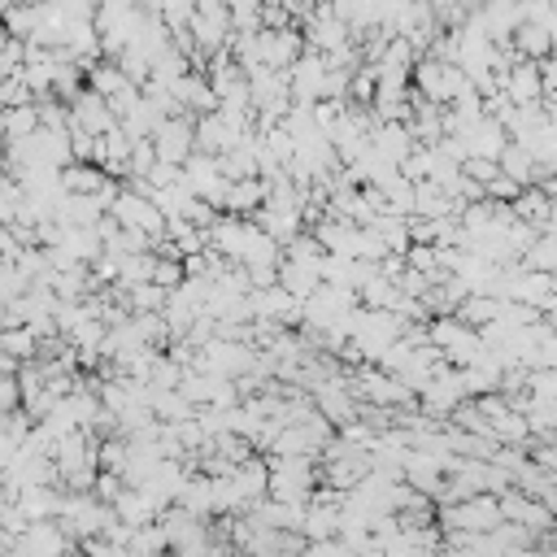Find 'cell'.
I'll return each mask as SVG.
<instances>
[{
  "label": "cell",
  "instance_id": "3",
  "mask_svg": "<svg viewBox=\"0 0 557 557\" xmlns=\"http://www.w3.org/2000/svg\"><path fill=\"white\" fill-rule=\"evenodd\" d=\"M509 48L518 52V57H527V61H544V57H553V35L540 26V22H518L513 26V35H509Z\"/></svg>",
  "mask_w": 557,
  "mask_h": 557
},
{
  "label": "cell",
  "instance_id": "7",
  "mask_svg": "<svg viewBox=\"0 0 557 557\" xmlns=\"http://www.w3.org/2000/svg\"><path fill=\"white\" fill-rule=\"evenodd\" d=\"M505 4H518V0H505Z\"/></svg>",
  "mask_w": 557,
  "mask_h": 557
},
{
  "label": "cell",
  "instance_id": "1",
  "mask_svg": "<svg viewBox=\"0 0 557 557\" xmlns=\"http://www.w3.org/2000/svg\"><path fill=\"white\" fill-rule=\"evenodd\" d=\"M152 152H157V161H174V165H183L191 152H196V122H187V117H161L157 126H152Z\"/></svg>",
  "mask_w": 557,
  "mask_h": 557
},
{
  "label": "cell",
  "instance_id": "2",
  "mask_svg": "<svg viewBox=\"0 0 557 557\" xmlns=\"http://www.w3.org/2000/svg\"><path fill=\"white\" fill-rule=\"evenodd\" d=\"M500 96L509 104H540L544 100V78H540V61L518 57L505 74H500Z\"/></svg>",
  "mask_w": 557,
  "mask_h": 557
},
{
  "label": "cell",
  "instance_id": "4",
  "mask_svg": "<svg viewBox=\"0 0 557 557\" xmlns=\"http://www.w3.org/2000/svg\"><path fill=\"white\" fill-rule=\"evenodd\" d=\"M87 83H91V91H100L104 100H109V96H117L122 87H131V78L117 70V61H109V65H104V61H100V65H91V70H87Z\"/></svg>",
  "mask_w": 557,
  "mask_h": 557
},
{
  "label": "cell",
  "instance_id": "5",
  "mask_svg": "<svg viewBox=\"0 0 557 557\" xmlns=\"http://www.w3.org/2000/svg\"><path fill=\"white\" fill-rule=\"evenodd\" d=\"M518 191H522V183H513V178H509V174H500V170L483 183V196H487V200H505V205H513V196H518Z\"/></svg>",
  "mask_w": 557,
  "mask_h": 557
},
{
  "label": "cell",
  "instance_id": "6",
  "mask_svg": "<svg viewBox=\"0 0 557 557\" xmlns=\"http://www.w3.org/2000/svg\"><path fill=\"white\" fill-rule=\"evenodd\" d=\"M17 400H22V387H17L13 379H0V413L17 409Z\"/></svg>",
  "mask_w": 557,
  "mask_h": 557
}]
</instances>
